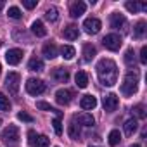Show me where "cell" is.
Listing matches in <instances>:
<instances>
[{
    "mask_svg": "<svg viewBox=\"0 0 147 147\" xmlns=\"http://www.w3.org/2000/svg\"><path fill=\"white\" fill-rule=\"evenodd\" d=\"M99 82L104 87H113L118 82V66L113 59H100L95 66Z\"/></svg>",
    "mask_w": 147,
    "mask_h": 147,
    "instance_id": "obj_1",
    "label": "cell"
},
{
    "mask_svg": "<svg viewBox=\"0 0 147 147\" xmlns=\"http://www.w3.org/2000/svg\"><path fill=\"white\" fill-rule=\"evenodd\" d=\"M137 87H138V75L135 71H130L125 75L123 78V83H121V94L123 95H133L137 92Z\"/></svg>",
    "mask_w": 147,
    "mask_h": 147,
    "instance_id": "obj_2",
    "label": "cell"
},
{
    "mask_svg": "<svg viewBox=\"0 0 147 147\" xmlns=\"http://www.w3.org/2000/svg\"><path fill=\"white\" fill-rule=\"evenodd\" d=\"M26 92L30 95H35V97L42 95L45 92V83L42 80H38V78H28V82H26Z\"/></svg>",
    "mask_w": 147,
    "mask_h": 147,
    "instance_id": "obj_3",
    "label": "cell"
},
{
    "mask_svg": "<svg viewBox=\"0 0 147 147\" xmlns=\"http://www.w3.org/2000/svg\"><path fill=\"white\" fill-rule=\"evenodd\" d=\"M102 43H104V47H106L107 50L116 52V50H119L123 40H121V36H119L118 33H109V35H106V36L102 38Z\"/></svg>",
    "mask_w": 147,
    "mask_h": 147,
    "instance_id": "obj_4",
    "label": "cell"
},
{
    "mask_svg": "<svg viewBox=\"0 0 147 147\" xmlns=\"http://www.w3.org/2000/svg\"><path fill=\"white\" fill-rule=\"evenodd\" d=\"M2 140L7 144H16L19 140V128L16 125H9L2 130Z\"/></svg>",
    "mask_w": 147,
    "mask_h": 147,
    "instance_id": "obj_5",
    "label": "cell"
},
{
    "mask_svg": "<svg viewBox=\"0 0 147 147\" xmlns=\"http://www.w3.org/2000/svg\"><path fill=\"white\" fill-rule=\"evenodd\" d=\"M19 85H21V76L18 75V73H9L7 78H5V87L11 94H18L19 92Z\"/></svg>",
    "mask_w": 147,
    "mask_h": 147,
    "instance_id": "obj_6",
    "label": "cell"
},
{
    "mask_svg": "<svg viewBox=\"0 0 147 147\" xmlns=\"http://www.w3.org/2000/svg\"><path fill=\"white\" fill-rule=\"evenodd\" d=\"M83 28H85V31L88 35H97L100 31V28H102V23L97 18H88V19L83 21Z\"/></svg>",
    "mask_w": 147,
    "mask_h": 147,
    "instance_id": "obj_7",
    "label": "cell"
},
{
    "mask_svg": "<svg viewBox=\"0 0 147 147\" xmlns=\"http://www.w3.org/2000/svg\"><path fill=\"white\" fill-rule=\"evenodd\" d=\"M73 100V92L67 90V88H59L55 92V102L61 104V106H67L69 102Z\"/></svg>",
    "mask_w": 147,
    "mask_h": 147,
    "instance_id": "obj_8",
    "label": "cell"
},
{
    "mask_svg": "<svg viewBox=\"0 0 147 147\" xmlns=\"http://www.w3.org/2000/svg\"><path fill=\"white\" fill-rule=\"evenodd\" d=\"M102 104H104V111H107V113L116 111V107H118V104H119L118 95H116V94H107V95L104 97Z\"/></svg>",
    "mask_w": 147,
    "mask_h": 147,
    "instance_id": "obj_9",
    "label": "cell"
},
{
    "mask_svg": "<svg viewBox=\"0 0 147 147\" xmlns=\"http://www.w3.org/2000/svg\"><path fill=\"white\" fill-rule=\"evenodd\" d=\"M21 59H23V50H21V49H11V50H7V54H5V61H7L11 66L19 64Z\"/></svg>",
    "mask_w": 147,
    "mask_h": 147,
    "instance_id": "obj_10",
    "label": "cell"
},
{
    "mask_svg": "<svg viewBox=\"0 0 147 147\" xmlns=\"http://www.w3.org/2000/svg\"><path fill=\"white\" fill-rule=\"evenodd\" d=\"M85 11H87V4L82 2V0H78V2H75V4H71V7H69L71 18H80V16L85 14Z\"/></svg>",
    "mask_w": 147,
    "mask_h": 147,
    "instance_id": "obj_11",
    "label": "cell"
},
{
    "mask_svg": "<svg viewBox=\"0 0 147 147\" xmlns=\"http://www.w3.org/2000/svg\"><path fill=\"white\" fill-rule=\"evenodd\" d=\"M73 121H78L82 126H94V125H95L94 116L88 114V113H80V114H76L75 118H73Z\"/></svg>",
    "mask_w": 147,
    "mask_h": 147,
    "instance_id": "obj_12",
    "label": "cell"
},
{
    "mask_svg": "<svg viewBox=\"0 0 147 147\" xmlns=\"http://www.w3.org/2000/svg\"><path fill=\"white\" fill-rule=\"evenodd\" d=\"M80 106H82V109H85V111H92V109H95V106H97V99H95L94 95H83L82 100H80Z\"/></svg>",
    "mask_w": 147,
    "mask_h": 147,
    "instance_id": "obj_13",
    "label": "cell"
},
{
    "mask_svg": "<svg viewBox=\"0 0 147 147\" xmlns=\"http://www.w3.org/2000/svg\"><path fill=\"white\" fill-rule=\"evenodd\" d=\"M52 78L57 80V82H61V83H66L69 80V71L64 69V67H55L52 71Z\"/></svg>",
    "mask_w": 147,
    "mask_h": 147,
    "instance_id": "obj_14",
    "label": "cell"
},
{
    "mask_svg": "<svg viewBox=\"0 0 147 147\" xmlns=\"http://www.w3.org/2000/svg\"><path fill=\"white\" fill-rule=\"evenodd\" d=\"M62 36H64L66 40H76V38L80 36V30H78V26H75V24L66 26L64 31H62Z\"/></svg>",
    "mask_w": 147,
    "mask_h": 147,
    "instance_id": "obj_15",
    "label": "cell"
},
{
    "mask_svg": "<svg viewBox=\"0 0 147 147\" xmlns=\"http://www.w3.org/2000/svg\"><path fill=\"white\" fill-rule=\"evenodd\" d=\"M125 24H126V18H125L123 14H119V12L111 14V28L119 30V28H123Z\"/></svg>",
    "mask_w": 147,
    "mask_h": 147,
    "instance_id": "obj_16",
    "label": "cell"
},
{
    "mask_svg": "<svg viewBox=\"0 0 147 147\" xmlns=\"http://www.w3.org/2000/svg\"><path fill=\"white\" fill-rule=\"evenodd\" d=\"M67 135H69L73 140H80L82 131H80V125H76V121H71V123L67 125Z\"/></svg>",
    "mask_w": 147,
    "mask_h": 147,
    "instance_id": "obj_17",
    "label": "cell"
},
{
    "mask_svg": "<svg viewBox=\"0 0 147 147\" xmlns=\"http://www.w3.org/2000/svg\"><path fill=\"white\" fill-rule=\"evenodd\" d=\"M123 128H125V135L131 137V135L137 131V128H138V123H137V119H135V118H131V119H126V121H125Z\"/></svg>",
    "mask_w": 147,
    "mask_h": 147,
    "instance_id": "obj_18",
    "label": "cell"
},
{
    "mask_svg": "<svg viewBox=\"0 0 147 147\" xmlns=\"http://www.w3.org/2000/svg\"><path fill=\"white\" fill-rule=\"evenodd\" d=\"M75 82H76L78 88H87V85H88V75H87L85 71H78L76 76H75Z\"/></svg>",
    "mask_w": 147,
    "mask_h": 147,
    "instance_id": "obj_19",
    "label": "cell"
},
{
    "mask_svg": "<svg viewBox=\"0 0 147 147\" xmlns=\"http://www.w3.org/2000/svg\"><path fill=\"white\" fill-rule=\"evenodd\" d=\"M125 7H126L128 12L135 14V12H138V11H145V9H147V4H145V2H140V4H138V2H126Z\"/></svg>",
    "mask_w": 147,
    "mask_h": 147,
    "instance_id": "obj_20",
    "label": "cell"
},
{
    "mask_svg": "<svg viewBox=\"0 0 147 147\" xmlns=\"http://www.w3.org/2000/svg\"><path fill=\"white\" fill-rule=\"evenodd\" d=\"M95 54H97V50H95V47H94L92 43H85V45H83V61H85V62L92 61Z\"/></svg>",
    "mask_w": 147,
    "mask_h": 147,
    "instance_id": "obj_21",
    "label": "cell"
},
{
    "mask_svg": "<svg viewBox=\"0 0 147 147\" xmlns=\"http://www.w3.org/2000/svg\"><path fill=\"white\" fill-rule=\"evenodd\" d=\"M31 31H33L36 36H45V35H47V28H45V26H43V23H42V21H38V19L31 24Z\"/></svg>",
    "mask_w": 147,
    "mask_h": 147,
    "instance_id": "obj_22",
    "label": "cell"
},
{
    "mask_svg": "<svg viewBox=\"0 0 147 147\" xmlns=\"http://www.w3.org/2000/svg\"><path fill=\"white\" fill-rule=\"evenodd\" d=\"M61 55H62L64 59L71 61L73 57L76 55V50H75V47H71V45H62V49H61Z\"/></svg>",
    "mask_w": 147,
    "mask_h": 147,
    "instance_id": "obj_23",
    "label": "cell"
},
{
    "mask_svg": "<svg viewBox=\"0 0 147 147\" xmlns=\"http://www.w3.org/2000/svg\"><path fill=\"white\" fill-rule=\"evenodd\" d=\"M43 55H45L47 59H54V57H57V47H55L54 43H47V45H43Z\"/></svg>",
    "mask_w": 147,
    "mask_h": 147,
    "instance_id": "obj_24",
    "label": "cell"
},
{
    "mask_svg": "<svg viewBox=\"0 0 147 147\" xmlns=\"http://www.w3.org/2000/svg\"><path fill=\"white\" fill-rule=\"evenodd\" d=\"M28 69H30V71H43V61L38 59V57L30 59V62H28Z\"/></svg>",
    "mask_w": 147,
    "mask_h": 147,
    "instance_id": "obj_25",
    "label": "cell"
},
{
    "mask_svg": "<svg viewBox=\"0 0 147 147\" xmlns=\"http://www.w3.org/2000/svg\"><path fill=\"white\" fill-rule=\"evenodd\" d=\"M145 23L144 21H138L137 24H135V28H133V36L135 38H144V35H145Z\"/></svg>",
    "mask_w": 147,
    "mask_h": 147,
    "instance_id": "obj_26",
    "label": "cell"
},
{
    "mask_svg": "<svg viewBox=\"0 0 147 147\" xmlns=\"http://www.w3.org/2000/svg\"><path fill=\"white\" fill-rule=\"evenodd\" d=\"M45 19L50 21V23H55V21L59 19V11H57V7H49L47 12H45Z\"/></svg>",
    "mask_w": 147,
    "mask_h": 147,
    "instance_id": "obj_27",
    "label": "cell"
},
{
    "mask_svg": "<svg viewBox=\"0 0 147 147\" xmlns=\"http://www.w3.org/2000/svg\"><path fill=\"white\" fill-rule=\"evenodd\" d=\"M107 142H109V145H118L119 142H121V133H119V130H113L111 133H109V137H107Z\"/></svg>",
    "mask_w": 147,
    "mask_h": 147,
    "instance_id": "obj_28",
    "label": "cell"
},
{
    "mask_svg": "<svg viewBox=\"0 0 147 147\" xmlns=\"http://www.w3.org/2000/svg\"><path fill=\"white\" fill-rule=\"evenodd\" d=\"M36 107L38 109H42V111H50V113H57V118L61 116V111H57V109H54L49 102H43V100H38L36 102Z\"/></svg>",
    "mask_w": 147,
    "mask_h": 147,
    "instance_id": "obj_29",
    "label": "cell"
},
{
    "mask_svg": "<svg viewBox=\"0 0 147 147\" xmlns=\"http://www.w3.org/2000/svg\"><path fill=\"white\" fill-rule=\"evenodd\" d=\"M7 16H9L11 19H21V18H23V12L19 11V7L12 5V7H9V11H7Z\"/></svg>",
    "mask_w": 147,
    "mask_h": 147,
    "instance_id": "obj_30",
    "label": "cell"
},
{
    "mask_svg": "<svg viewBox=\"0 0 147 147\" xmlns=\"http://www.w3.org/2000/svg\"><path fill=\"white\" fill-rule=\"evenodd\" d=\"M33 147H49V137L38 135L36 140H35V144H33Z\"/></svg>",
    "mask_w": 147,
    "mask_h": 147,
    "instance_id": "obj_31",
    "label": "cell"
},
{
    "mask_svg": "<svg viewBox=\"0 0 147 147\" xmlns=\"http://www.w3.org/2000/svg\"><path fill=\"white\" fill-rule=\"evenodd\" d=\"M125 62L131 67V66H135V52L131 50V49H128L126 50V54H125Z\"/></svg>",
    "mask_w": 147,
    "mask_h": 147,
    "instance_id": "obj_32",
    "label": "cell"
},
{
    "mask_svg": "<svg viewBox=\"0 0 147 147\" xmlns=\"http://www.w3.org/2000/svg\"><path fill=\"white\" fill-rule=\"evenodd\" d=\"M9 109H11L9 99H7L4 94H0V111H9Z\"/></svg>",
    "mask_w": 147,
    "mask_h": 147,
    "instance_id": "obj_33",
    "label": "cell"
},
{
    "mask_svg": "<svg viewBox=\"0 0 147 147\" xmlns=\"http://www.w3.org/2000/svg\"><path fill=\"white\" fill-rule=\"evenodd\" d=\"M52 126H54V131L57 135H62V123H61V118H55L52 121Z\"/></svg>",
    "mask_w": 147,
    "mask_h": 147,
    "instance_id": "obj_34",
    "label": "cell"
},
{
    "mask_svg": "<svg viewBox=\"0 0 147 147\" xmlns=\"http://www.w3.org/2000/svg\"><path fill=\"white\" fill-rule=\"evenodd\" d=\"M18 119H21V121H24V123H31V121H33V116H30L28 113L23 111V113L18 114Z\"/></svg>",
    "mask_w": 147,
    "mask_h": 147,
    "instance_id": "obj_35",
    "label": "cell"
},
{
    "mask_svg": "<svg viewBox=\"0 0 147 147\" xmlns=\"http://www.w3.org/2000/svg\"><path fill=\"white\" fill-rule=\"evenodd\" d=\"M131 111H133V113H135L138 118H145V111H144V106H140V104H138V106H135Z\"/></svg>",
    "mask_w": 147,
    "mask_h": 147,
    "instance_id": "obj_36",
    "label": "cell"
},
{
    "mask_svg": "<svg viewBox=\"0 0 147 147\" xmlns=\"http://www.w3.org/2000/svg\"><path fill=\"white\" fill-rule=\"evenodd\" d=\"M140 62L142 64H147V47L144 45L142 50H140Z\"/></svg>",
    "mask_w": 147,
    "mask_h": 147,
    "instance_id": "obj_37",
    "label": "cell"
},
{
    "mask_svg": "<svg viewBox=\"0 0 147 147\" xmlns=\"http://www.w3.org/2000/svg\"><path fill=\"white\" fill-rule=\"evenodd\" d=\"M36 137H38V135H36V133H35L33 130H30V131H28V144H30L31 147H33V144H35V140H36Z\"/></svg>",
    "mask_w": 147,
    "mask_h": 147,
    "instance_id": "obj_38",
    "label": "cell"
},
{
    "mask_svg": "<svg viewBox=\"0 0 147 147\" xmlns=\"http://www.w3.org/2000/svg\"><path fill=\"white\" fill-rule=\"evenodd\" d=\"M23 5L26 9H35L36 7V0H23Z\"/></svg>",
    "mask_w": 147,
    "mask_h": 147,
    "instance_id": "obj_39",
    "label": "cell"
},
{
    "mask_svg": "<svg viewBox=\"0 0 147 147\" xmlns=\"http://www.w3.org/2000/svg\"><path fill=\"white\" fill-rule=\"evenodd\" d=\"M4 5H5V4L2 2V0H0V11H2V9H4Z\"/></svg>",
    "mask_w": 147,
    "mask_h": 147,
    "instance_id": "obj_40",
    "label": "cell"
},
{
    "mask_svg": "<svg viewBox=\"0 0 147 147\" xmlns=\"http://www.w3.org/2000/svg\"><path fill=\"white\" fill-rule=\"evenodd\" d=\"M130 147H142V145H138V144H133V145H130Z\"/></svg>",
    "mask_w": 147,
    "mask_h": 147,
    "instance_id": "obj_41",
    "label": "cell"
},
{
    "mask_svg": "<svg viewBox=\"0 0 147 147\" xmlns=\"http://www.w3.org/2000/svg\"><path fill=\"white\" fill-rule=\"evenodd\" d=\"M0 73H2V64H0Z\"/></svg>",
    "mask_w": 147,
    "mask_h": 147,
    "instance_id": "obj_42",
    "label": "cell"
},
{
    "mask_svg": "<svg viewBox=\"0 0 147 147\" xmlns=\"http://www.w3.org/2000/svg\"><path fill=\"white\" fill-rule=\"evenodd\" d=\"M0 45H2V42H0Z\"/></svg>",
    "mask_w": 147,
    "mask_h": 147,
    "instance_id": "obj_43",
    "label": "cell"
}]
</instances>
